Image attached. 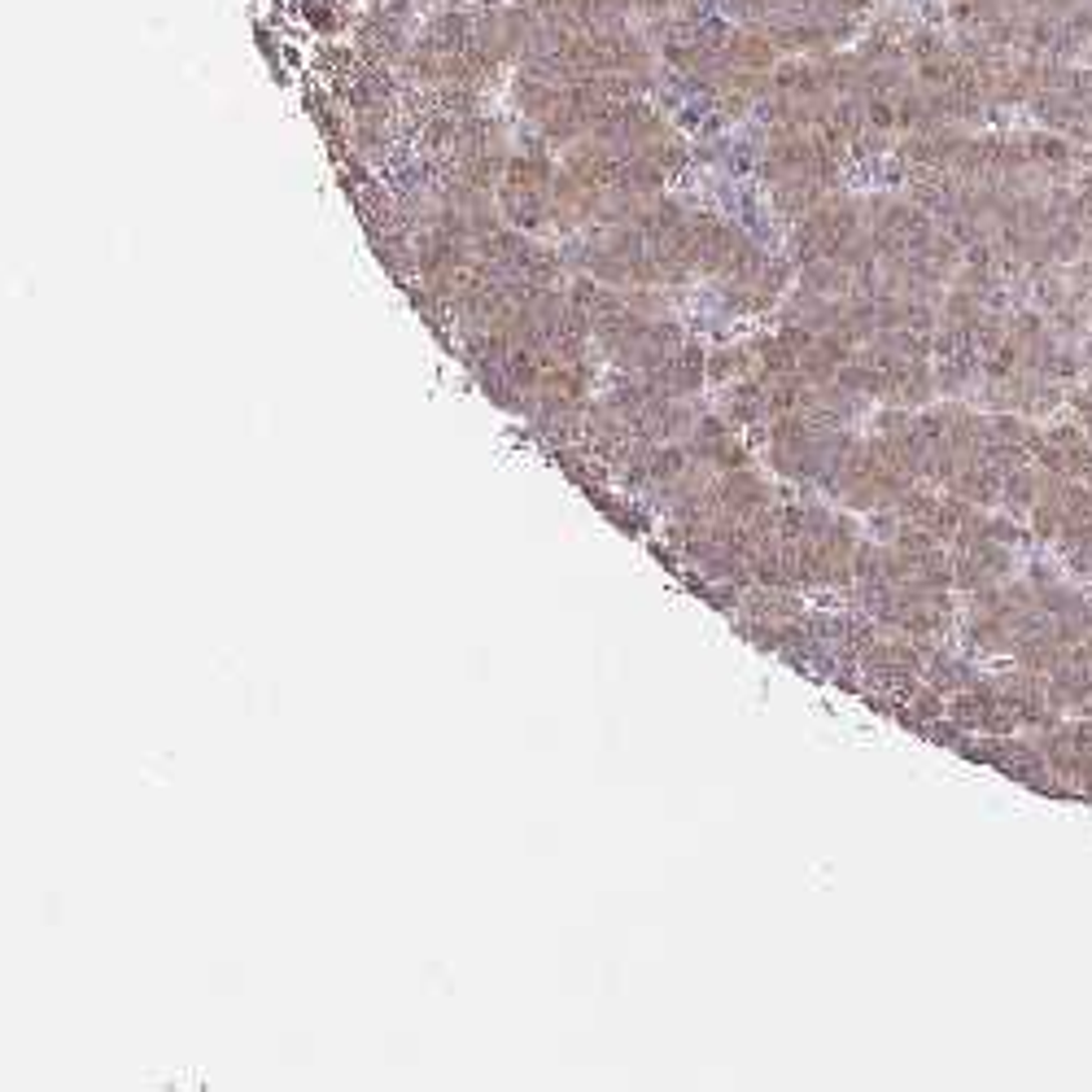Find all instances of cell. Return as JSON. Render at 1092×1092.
I'll return each mask as SVG.
<instances>
[{
    "label": "cell",
    "instance_id": "ba28073f",
    "mask_svg": "<svg viewBox=\"0 0 1092 1092\" xmlns=\"http://www.w3.org/2000/svg\"><path fill=\"white\" fill-rule=\"evenodd\" d=\"M446 5H508V0H446Z\"/></svg>",
    "mask_w": 1092,
    "mask_h": 1092
},
{
    "label": "cell",
    "instance_id": "5b68a950",
    "mask_svg": "<svg viewBox=\"0 0 1092 1092\" xmlns=\"http://www.w3.org/2000/svg\"><path fill=\"white\" fill-rule=\"evenodd\" d=\"M629 14H647V18H664V14H677V9L695 5V0H625Z\"/></svg>",
    "mask_w": 1092,
    "mask_h": 1092
},
{
    "label": "cell",
    "instance_id": "7a4b0ae2",
    "mask_svg": "<svg viewBox=\"0 0 1092 1092\" xmlns=\"http://www.w3.org/2000/svg\"><path fill=\"white\" fill-rule=\"evenodd\" d=\"M651 49L638 31L625 22L594 31H559L543 36L521 57V75L546 79V84H568V79H612V75H647Z\"/></svg>",
    "mask_w": 1092,
    "mask_h": 1092
},
{
    "label": "cell",
    "instance_id": "9c48e42d",
    "mask_svg": "<svg viewBox=\"0 0 1092 1092\" xmlns=\"http://www.w3.org/2000/svg\"><path fill=\"white\" fill-rule=\"evenodd\" d=\"M1079 712H1088V717H1092V686L1084 691V699H1079Z\"/></svg>",
    "mask_w": 1092,
    "mask_h": 1092
},
{
    "label": "cell",
    "instance_id": "3957f363",
    "mask_svg": "<svg viewBox=\"0 0 1092 1092\" xmlns=\"http://www.w3.org/2000/svg\"><path fill=\"white\" fill-rule=\"evenodd\" d=\"M503 205L521 227H538L546 210H555V176L543 154H525L508 163L503 176Z\"/></svg>",
    "mask_w": 1092,
    "mask_h": 1092
},
{
    "label": "cell",
    "instance_id": "8992f818",
    "mask_svg": "<svg viewBox=\"0 0 1092 1092\" xmlns=\"http://www.w3.org/2000/svg\"><path fill=\"white\" fill-rule=\"evenodd\" d=\"M1079 5H1084V0H1027L1031 14H1053V18H1062V22L1071 18Z\"/></svg>",
    "mask_w": 1092,
    "mask_h": 1092
},
{
    "label": "cell",
    "instance_id": "30bf717a",
    "mask_svg": "<svg viewBox=\"0 0 1092 1092\" xmlns=\"http://www.w3.org/2000/svg\"><path fill=\"white\" fill-rule=\"evenodd\" d=\"M1088 376H1092V372H1088Z\"/></svg>",
    "mask_w": 1092,
    "mask_h": 1092
},
{
    "label": "cell",
    "instance_id": "6da1fadb",
    "mask_svg": "<svg viewBox=\"0 0 1092 1092\" xmlns=\"http://www.w3.org/2000/svg\"><path fill=\"white\" fill-rule=\"evenodd\" d=\"M538 40V18L529 0L508 5H446L416 31L407 49V71L416 84L473 88L503 62H521Z\"/></svg>",
    "mask_w": 1092,
    "mask_h": 1092
},
{
    "label": "cell",
    "instance_id": "277c9868",
    "mask_svg": "<svg viewBox=\"0 0 1092 1092\" xmlns=\"http://www.w3.org/2000/svg\"><path fill=\"white\" fill-rule=\"evenodd\" d=\"M529 9H534V18H538V40L559 36V31L612 27V22L629 18L625 0H529Z\"/></svg>",
    "mask_w": 1092,
    "mask_h": 1092
},
{
    "label": "cell",
    "instance_id": "52a82bcc",
    "mask_svg": "<svg viewBox=\"0 0 1092 1092\" xmlns=\"http://www.w3.org/2000/svg\"><path fill=\"white\" fill-rule=\"evenodd\" d=\"M1062 734L1079 747V752H1092V717H1084V721H1066Z\"/></svg>",
    "mask_w": 1092,
    "mask_h": 1092
}]
</instances>
